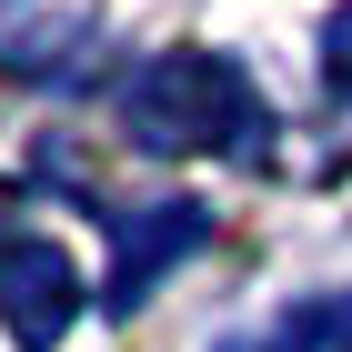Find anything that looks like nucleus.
I'll list each match as a JSON object with an SVG mask.
<instances>
[{"mask_svg":"<svg viewBox=\"0 0 352 352\" xmlns=\"http://www.w3.org/2000/svg\"><path fill=\"white\" fill-rule=\"evenodd\" d=\"M221 111H232V71L221 60H162L131 91V131L162 141V151H191V141L221 131Z\"/></svg>","mask_w":352,"mask_h":352,"instance_id":"1","label":"nucleus"},{"mask_svg":"<svg viewBox=\"0 0 352 352\" xmlns=\"http://www.w3.org/2000/svg\"><path fill=\"white\" fill-rule=\"evenodd\" d=\"M71 262H60L51 242H10L0 252V302H10V332H21L30 352L41 342H60V322H71Z\"/></svg>","mask_w":352,"mask_h":352,"instance_id":"2","label":"nucleus"},{"mask_svg":"<svg viewBox=\"0 0 352 352\" xmlns=\"http://www.w3.org/2000/svg\"><path fill=\"white\" fill-rule=\"evenodd\" d=\"M332 81L352 91V10H342V21H332Z\"/></svg>","mask_w":352,"mask_h":352,"instance_id":"3","label":"nucleus"}]
</instances>
